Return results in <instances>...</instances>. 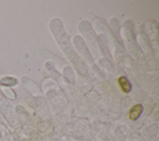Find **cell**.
I'll use <instances>...</instances> for the list:
<instances>
[{
    "label": "cell",
    "mask_w": 159,
    "mask_h": 141,
    "mask_svg": "<svg viewBox=\"0 0 159 141\" xmlns=\"http://www.w3.org/2000/svg\"><path fill=\"white\" fill-rule=\"evenodd\" d=\"M119 84L124 93H129L131 90V84L127 78L125 76H120L118 79Z\"/></svg>",
    "instance_id": "obj_2"
},
{
    "label": "cell",
    "mask_w": 159,
    "mask_h": 141,
    "mask_svg": "<svg viewBox=\"0 0 159 141\" xmlns=\"http://www.w3.org/2000/svg\"><path fill=\"white\" fill-rule=\"evenodd\" d=\"M143 111V106L141 104H136L134 106L129 112V118L132 121L137 120Z\"/></svg>",
    "instance_id": "obj_1"
}]
</instances>
